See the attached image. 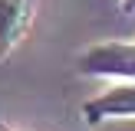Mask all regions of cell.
<instances>
[{"mask_svg":"<svg viewBox=\"0 0 135 131\" xmlns=\"http://www.w3.org/2000/svg\"><path fill=\"white\" fill-rule=\"evenodd\" d=\"M76 69L92 79H135V39H105L79 52Z\"/></svg>","mask_w":135,"mask_h":131,"instance_id":"cell-1","label":"cell"},{"mask_svg":"<svg viewBox=\"0 0 135 131\" xmlns=\"http://www.w3.org/2000/svg\"><path fill=\"white\" fill-rule=\"evenodd\" d=\"M122 118H135V79H122L83 105V121L89 128H99L105 121H122Z\"/></svg>","mask_w":135,"mask_h":131,"instance_id":"cell-2","label":"cell"},{"mask_svg":"<svg viewBox=\"0 0 135 131\" xmlns=\"http://www.w3.org/2000/svg\"><path fill=\"white\" fill-rule=\"evenodd\" d=\"M33 23V0H0V62L10 59Z\"/></svg>","mask_w":135,"mask_h":131,"instance_id":"cell-3","label":"cell"},{"mask_svg":"<svg viewBox=\"0 0 135 131\" xmlns=\"http://www.w3.org/2000/svg\"><path fill=\"white\" fill-rule=\"evenodd\" d=\"M119 3H122V10H125V13H132V10H135V0H119Z\"/></svg>","mask_w":135,"mask_h":131,"instance_id":"cell-4","label":"cell"}]
</instances>
